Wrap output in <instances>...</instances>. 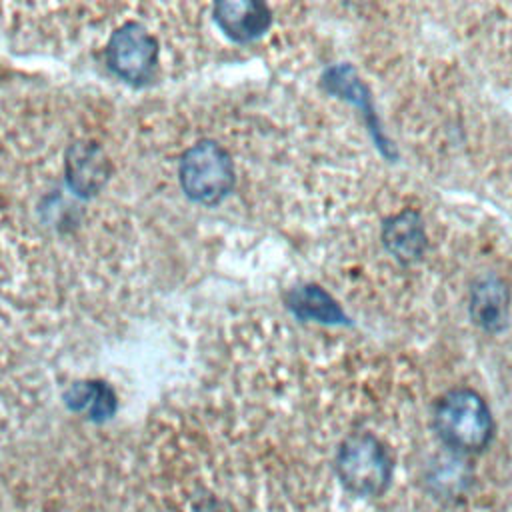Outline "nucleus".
<instances>
[{
	"label": "nucleus",
	"instance_id": "f257e3e1",
	"mask_svg": "<svg viewBox=\"0 0 512 512\" xmlns=\"http://www.w3.org/2000/svg\"><path fill=\"white\" fill-rule=\"evenodd\" d=\"M440 440L458 452H478L492 436V418L486 402L468 388L450 390L434 412Z\"/></svg>",
	"mask_w": 512,
	"mask_h": 512
},
{
	"label": "nucleus",
	"instance_id": "f03ea898",
	"mask_svg": "<svg viewBox=\"0 0 512 512\" xmlns=\"http://www.w3.org/2000/svg\"><path fill=\"white\" fill-rule=\"evenodd\" d=\"M336 472L346 490L356 496H380L392 478V460L382 442L368 434H350L336 456Z\"/></svg>",
	"mask_w": 512,
	"mask_h": 512
},
{
	"label": "nucleus",
	"instance_id": "7ed1b4c3",
	"mask_svg": "<svg viewBox=\"0 0 512 512\" xmlns=\"http://www.w3.org/2000/svg\"><path fill=\"white\" fill-rule=\"evenodd\" d=\"M178 176L186 196L200 204L220 202L234 186L232 160L212 140L196 142L182 154Z\"/></svg>",
	"mask_w": 512,
	"mask_h": 512
},
{
	"label": "nucleus",
	"instance_id": "20e7f679",
	"mask_svg": "<svg viewBox=\"0 0 512 512\" xmlns=\"http://www.w3.org/2000/svg\"><path fill=\"white\" fill-rule=\"evenodd\" d=\"M108 64L126 82L142 84L158 64V44L142 24H122L108 42Z\"/></svg>",
	"mask_w": 512,
	"mask_h": 512
},
{
	"label": "nucleus",
	"instance_id": "39448f33",
	"mask_svg": "<svg viewBox=\"0 0 512 512\" xmlns=\"http://www.w3.org/2000/svg\"><path fill=\"white\" fill-rule=\"evenodd\" d=\"M214 20L228 38L250 42L268 30L270 10L264 4L250 0L220 2L214 6Z\"/></svg>",
	"mask_w": 512,
	"mask_h": 512
},
{
	"label": "nucleus",
	"instance_id": "423d86ee",
	"mask_svg": "<svg viewBox=\"0 0 512 512\" xmlns=\"http://www.w3.org/2000/svg\"><path fill=\"white\" fill-rule=\"evenodd\" d=\"M472 320L488 330L496 332L504 326L508 314V290L498 276H482L476 280L470 296Z\"/></svg>",
	"mask_w": 512,
	"mask_h": 512
},
{
	"label": "nucleus",
	"instance_id": "0eeeda50",
	"mask_svg": "<svg viewBox=\"0 0 512 512\" xmlns=\"http://www.w3.org/2000/svg\"><path fill=\"white\" fill-rule=\"evenodd\" d=\"M382 240L398 260L402 262L418 260L426 244L420 216L412 210H404L396 214L386 222Z\"/></svg>",
	"mask_w": 512,
	"mask_h": 512
},
{
	"label": "nucleus",
	"instance_id": "6e6552de",
	"mask_svg": "<svg viewBox=\"0 0 512 512\" xmlns=\"http://www.w3.org/2000/svg\"><path fill=\"white\" fill-rule=\"evenodd\" d=\"M288 306L302 320H316L322 324L346 322V314L332 300V296L314 284L298 286L296 290H292L288 296Z\"/></svg>",
	"mask_w": 512,
	"mask_h": 512
},
{
	"label": "nucleus",
	"instance_id": "1a4fd4ad",
	"mask_svg": "<svg viewBox=\"0 0 512 512\" xmlns=\"http://www.w3.org/2000/svg\"><path fill=\"white\" fill-rule=\"evenodd\" d=\"M66 402L74 410H86L92 420H104L114 412V394L102 382L74 384L66 394Z\"/></svg>",
	"mask_w": 512,
	"mask_h": 512
}]
</instances>
